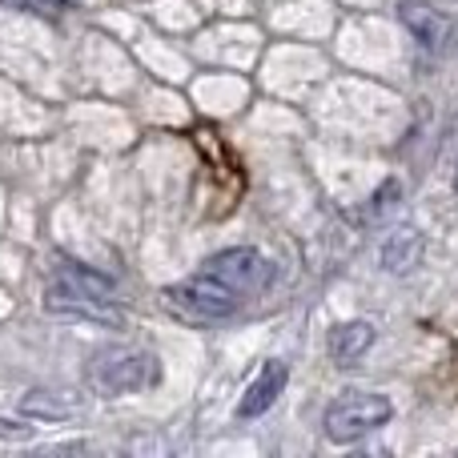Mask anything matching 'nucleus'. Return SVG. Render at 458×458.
Returning a JSON list of instances; mask_svg holds the SVG:
<instances>
[{
    "instance_id": "7ed1b4c3",
    "label": "nucleus",
    "mask_w": 458,
    "mask_h": 458,
    "mask_svg": "<svg viewBox=\"0 0 458 458\" xmlns=\"http://www.w3.org/2000/svg\"><path fill=\"white\" fill-rule=\"evenodd\" d=\"M165 301H169V310L193 318V322H214V318H229V314H233L237 301H242V293L229 290L225 282H217L214 274H206V269H201V274L190 277V282L169 285Z\"/></svg>"
},
{
    "instance_id": "6e6552de",
    "label": "nucleus",
    "mask_w": 458,
    "mask_h": 458,
    "mask_svg": "<svg viewBox=\"0 0 458 458\" xmlns=\"http://www.w3.org/2000/svg\"><path fill=\"white\" fill-rule=\"evenodd\" d=\"M374 346V326L370 322H342L330 330V358L338 366H350Z\"/></svg>"
},
{
    "instance_id": "f257e3e1",
    "label": "nucleus",
    "mask_w": 458,
    "mask_h": 458,
    "mask_svg": "<svg viewBox=\"0 0 458 458\" xmlns=\"http://www.w3.org/2000/svg\"><path fill=\"white\" fill-rule=\"evenodd\" d=\"M93 386L105 394H125V390H145L157 382V358L133 346H105L93 354Z\"/></svg>"
},
{
    "instance_id": "39448f33",
    "label": "nucleus",
    "mask_w": 458,
    "mask_h": 458,
    "mask_svg": "<svg viewBox=\"0 0 458 458\" xmlns=\"http://www.w3.org/2000/svg\"><path fill=\"white\" fill-rule=\"evenodd\" d=\"M45 310H48V314H61V318H85V322H105V326H121V322H125V318H121V310L109 306V298H97V293L81 290V285L64 282V277H56V282L48 285Z\"/></svg>"
},
{
    "instance_id": "20e7f679",
    "label": "nucleus",
    "mask_w": 458,
    "mask_h": 458,
    "mask_svg": "<svg viewBox=\"0 0 458 458\" xmlns=\"http://www.w3.org/2000/svg\"><path fill=\"white\" fill-rule=\"evenodd\" d=\"M398 21H403V29L411 32V37L419 40L427 53L446 56L454 48V40H458L454 16L438 13V8L422 4V0H403V4H398Z\"/></svg>"
},
{
    "instance_id": "1a4fd4ad",
    "label": "nucleus",
    "mask_w": 458,
    "mask_h": 458,
    "mask_svg": "<svg viewBox=\"0 0 458 458\" xmlns=\"http://www.w3.org/2000/svg\"><path fill=\"white\" fill-rule=\"evenodd\" d=\"M419 253H422V242H419V233L414 229H406V233H398L394 242L386 245V253H382V261H386L394 274H403V269H411L414 261H419Z\"/></svg>"
},
{
    "instance_id": "f03ea898",
    "label": "nucleus",
    "mask_w": 458,
    "mask_h": 458,
    "mask_svg": "<svg viewBox=\"0 0 458 458\" xmlns=\"http://www.w3.org/2000/svg\"><path fill=\"white\" fill-rule=\"evenodd\" d=\"M390 414H394V406H390V398L382 394H346L338 398V403L326 411V438L330 443H358V438H366L370 430H378L382 422H390Z\"/></svg>"
},
{
    "instance_id": "0eeeda50",
    "label": "nucleus",
    "mask_w": 458,
    "mask_h": 458,
    "mask_svg": "<svg viewBox=\"0 0 458 458\" xmlns=\"http://www.w3.org/2000/svg\"><path fill=\"white\" fill-rule=\"evenodd\" d=\"M282 386H285V366L282 362H269L266 370L253 378V386L245 390V398L237 403V414H242V419H258V414H266L269 406L277 403Z\"/></svg>"
},
{
    "instance_id": "423d86ee",
    "label": "nucleus",
    "mask_w": 458,
    "mask_h": 458,
    "mask_svg": "<svg viewBox=\"0 0 458 458\" xmlns=\"http://www.w3.org/2000/svg\"><path fill=\"white\" fill-rule=\"evenodd\" d=\"M206 274H214L217 282H225L229 290H237V293H253V290H261V285H266L269 266H266V258H261L258 250L237 245V250L214 253V258L206 261Z\"/></svg>"
},
{
    "instance_id": "9d476101",
    "label": "nucleus",
    "mask_w": 458,
    "mask_h": 458,
    "mask_svg": "<svg viewBox=\"0 0 458 458\" xmlns=\"http://www.w3.org/2000/svg\"><path fill=\"white\" fill-rule=\"evenodd\" d=\"M0 438H4V443H24V438H32V427L13 422V419H0Z\"/></svg>"
},
{
    "instance_id": "9b49d317",
    "label": "nucleus",
    "mask_w": 458,
    "mask_h": 458,
    "mask_svg": "<svg viewBox=\"0 0 458 458\" xmlns=\"http://www.w3.org/2000/svg\"><path fill=\"white\" fill-rule=\"evenodd\" d=\"M24 8H37V13H56V8H64V0H21Z\"/></svg>"
}]
</instances>
